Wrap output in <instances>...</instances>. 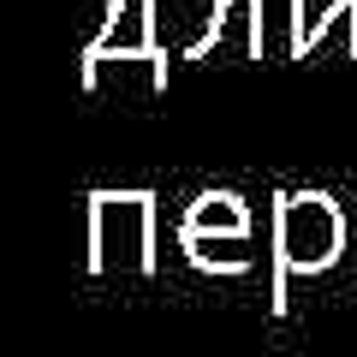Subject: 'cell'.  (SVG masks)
Here are the masks:
<instances>
[{
    "instance_id": "obj_2",
    "label": "cell",
    "mask_w": 357,
    "mask_h": 357,
    "mask_svg": "<svg viewBox=\"0 0 357 357\" xmlns=\"http://www.w3.org/2000/svg\"><path fill=\"white\" fill-rule=\"evenodd\" d=\"M191 227H197V232H208V227L232 232V227H238V203H232V197H208V203H197Z\"/></svg>"
},
{
    "instance_id": "obj_1",
    "label": "cell",
    "mask_w": 357,
    "mask_h": 357,
    "mask_svg": "<svg viewBox=\"0 0 357 357\" xmlns=\"http://www.w3.org/2000/svg\"><path fill=\"white\" fill-rule=\"evenodd\" d=\"M280 244L292 262H328V250L340 244V220L321 197H298L280 215Z\"/></svg>"
}]
</instances>
